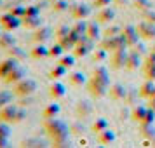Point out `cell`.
Masks as SVG:
<instances>
[{"mask_svg":"<svg viewBox=\"0 0 155 148\" xmlns=\"http://www.w3.org/2000/svg\"><path fill=\"white\" fill-rule=\"evenodd\" d=\"M44 131L49 136L52 146H71L70 141V127L58 117L54 119H44Z\"/></svg>","mask_w":155,"mask_h":148,"instance_id":"cell-1","label":"cell"},{"mask_svg":"<svg viewBox=\"0 0 155 148\" xmlns=\"http://www.w3.org/2000/svg\"><path fill=\"white\" fill-rule=\"evenodd\" d=\"M35 91H37V82L33 78H28V77H25L23 80H19L18 84H14V89H12L14 96H18V98L31 96Z\"/></svg>","mask_w":155,"mask_h":148,"instance_id":"cell-2","label":"cell"},{"mask_svg":"<svg viewBox=\"0 0 155 148\" xmlns=\"http://www.w3.org/2000/svg\"><path fill=\"white\" fill-rule=\"evenodd\" d=\"M85 87H87V92L91 94V98H94V99L105 98L106 94H108V89H110V85L103 84V82H99V80H96V78H92V77L87 80Z\"/></svg>","mask_w":155,"mask_h":148,"instance_id":"cell-3","label":"cell"},{"mask_svg":"<svg viewBox=\"0 0 155 148\" xmlns=\"http://www.w3.org/2000/svg\"><path fill=\"white\" fill-rule=\"evenodd\" d=\"M101 47L106 49L108 52H113V51L122 49V47H129V45H127L124 33H119V35H113V37H105L101 40Z\"/></svg>","mask_w":155,"mask_h":148,"instance_id":"cell-4","label":"cell"},{"mask_svg":"<svg viewBox=\"0 0 155 148\" xmlns=\"http://www.w3.org/2000/svg\"><path fill=\"white\" fill-rule=\"evenodd\" d=\"M94 42H96V40H92L91 37L82 35L80 37V40H78V44L73 47V54H75L77 58H85L89 52H92V49H94Z\"/></svg>","mask_w":155,"mask_h":148,"instance_id":"cell-5","label":"cell"},{"mask_svg":"<svg viewBox=\"0 0 155 148\" xmlns=\"http://www.w3.org/2000/svg\"><path fill=\"white\" fill-rule=\"evenodd\" d=\"M21 25H23V18H18L11 12H5V14L0 16V26H2L4 31H14Z\"/></svg>","mask_w":155,"mask_h":148,"instance_id":"cell-6","label":"cell"},{"mask_svg":"<svg viewBox=\"0 0 155 148\" xmlns=\"http://www.w3.org/2000/svg\"><path fill=\"white\" fill-rule=\"evenodd\" d=\"M127 58H129V52H127V47H122V49H117L112 52V58H110V66L113 70H120V68H126L127 64Z\"/></svg>","mask_w":155,"mask_h":148,"instance_id":"cell-7","label":"cell"},{"mask_svg":"<svg viewBox=\"0 0 155 148\" xmlns=\"http://www.w3.org/2000/svg\"><path fill=\"white\" fill-rule=\"evenodd\" d=\"M18 110H19V105H18V103H9V105L2 106V108H0V122L14 124Z\"/></svg>","mask_w":155,"mask_h":148,"instance_id":"cell-8","label":"cell"},{"mask_svg":"<svg viewBox=\"0 0 155 148\" xmlns=\"http://www.w3.org/2000/svg\"><path fill=\"white\" fill-rule=\"evenodd\" d=\"M136 28H138V33H140L141 38H145V40H153L155 38V23H150V21H141L136 25Z\"/></svg>","mask_w":155,"mask_h":148,"instance_id":"cell-9","label":"cell"},{"mask_svg":"<svg viewBox=\"0 0 155 148\" xmlns=\"http://www.w3.org/2000/svg\"><path fill=\"white\" fill-rule=\"evenodd\" d=\"M80 33H77L75 30L71 28V31L68 33V35H64V37H61V38H58V42L63 45V49L64 51H73V47L78 44V40H80Z\"/></svg>","mask_w":155,"mask_h":148,"instance_id":"cell-10","label":"cell"},{"mask_svg":"<svg viewBox=\"0 0 155 148\" xmlns=\"http://www.w3.org/2000/svg\"><path fill=\"white\" fill-rule=\"evenodd\" d=\"M66 96V85L59 80H52V84L49 85V98L52 101H59Z\"/></svg>","mask_w":155,"mask_h":148,"instance_id":"cell-11","label":"cell"},{"mask_svg":"<svg viewBox=\"0 0 155 148\" xmlns=\"http://www.w3.org/2000/svg\"><path fill=\"white\" fill-rule=\"evenodd\" d=\"M92 112H94V106L89 99H80L77 101V105H75V113H77L78 119H87V117H91Z\"/></svg>","mask_w":155,"mask_h":148,"instance_id":"cell-12","label":"cell"},{"mask_svg":"<svg viewBox=\"0 0 155 148\" xmlns=\"http://www.w3.org/2000/svg\"><path fill=\"white\" fill-rule=\"evenodd\" d=\"M122 33H124V37H126V40H127V45L129 47H134L136 44L140 42V33H138V28H136V25H126L124 28H122Z\"/></svg>","mask_w":155,"mask_h":148,"instance_id":"cell-13","label":"cell"},{"mask_svg":"<svg viewBox=\"0 0 155 148\" xmlns=\"http://www.w3.org/2000/svg\"><path fill=\"white\" fill-rule=\"evenodd\" d=\"M92 14V7L89 4H73L71 5V16L75 19H87L89 16Z\"/></svg>","mask_w":155,"mask_h":148,"instance_id":"cell-14","label":"cell"},{"mask_svg":"<svg viewBox=\"0 0 155 148\" xmlns=\"http://www.w3.org/2000/svg\"><path fill=\"white\" fill-rule=\"evenodd\" d=\"M52 37V28L51 26H40V28L33 30V35H31V40L35 44H45Z\"/></svg>","mask_w":155,"mask_h":148,"instance_id":"cell-15","label":"cell"},{"mask_svg":"<svg viewBox=\"0 0 155 148\" xmlns=\"http://www.w3.org/2000/svg\"><path fill=\"white\" fill-rule=\"evenodd\" d=\"M18 64H19V59H16L12 56H7L4 61H0V80H4Z\"/></svg>","mask_w":155,"mask_h":148,"instance_id":"cell-16","label":"cell"},{"mask_svg":"<svg viewBox=\"0 0 155 148\" xmlns=\"http://www.w3.org/2000/svg\"><path fill=\"white\" fill-rule=\"evenodd\" d=\"M127 89L124 84H112L110 85V89H108V94H110V98L113 101H126L127 98Z\"/></svg>","mask_w":155,"mask_h":148,"instance_id":"cell-17","label":"cell"},{"mask_svg":"<svg viewBox=\"0 0 155 148\" xmlns=\"http://www.w3.org/2000/svg\"><path fill=\"white\" fill-rule=\"evenodd\" d=\"M26 75H28L26 68H23V66H19V64H18L14 70H12V71H11V73L7 75V77L4 78V82H5L7 85H14V84H18L19 80H23V78L26 77Z\"/></svg>","mask_w":155,"mask_h":148,"instance_id":"cell-18","label":"cell"},{"mask_svg":"<svg viewBox=\"0 0 155 148\" xmlns=\"http://www.w3.org/2000/svg\"><path fill=\"white\" fill-rule=\"evenodd\" d=\"M113 18H115V11H113V7H110V5H106V7L99 9L98 14H96V21L99 23V25H108V23L113 21Z\"/></svg>","mask_w":155,"mask_h":148,"instance_id":"cell-19","label":"cell"},{"mask_svg":"<svg viewBox=\"0 0 155 148\" xmlns=\"http://www.w3.org/2000/svg\"><path fill=\"white\" fill-rule=\"evenodd\" d=\"M140 66H143V58H141V54L138 52V51L134 49L129 52V58H127V64L126 68L129 71H136Z\"/></svg>","mask_w":155,"mask_h":148,"instance_id":"cell-20","label":"cell"},{"mask_svg":"<svg viewBox=\"0 0 155 148\" xmlns=\"http://www.w3.org/2000/svg\"><path fill=\"white\" fill-rule=\"evenodd\" d=\"M92 78H96V80H99V82H103L106 85H112L110 84V71H108V68H106L105 64H101V63H98V66L94 68Z\"/></svg>","mask_w":155,"mask_h":148,"instance_id":"cell-21","label":"cell"},{"mask_svg":"<svg viewBox=\"0 0 155 148\" xmlns=\"http://www.w3.org/2000/svg\"><path fill=\"white\" fill-rule=\"evenodd\" d=\"M11 124L9 122H0V148H7L11 146Z\"/></svg>","mask_w":155,"mask_h":148,"instance_id":"cell-22","label":"cell"},{"mask_svg":"<svg viewBox=\"0 0 155 148\" xmlns=\"http://www.w3.org/2000/svg\"><path fill=\"white\" fill-rule=\"evenodd\" d=\"M44 25V18L42 16H25L23 18V26L28 30H37Z\"/></svg>","mask_w":155,"mask_h":148,"instance_id":"cell-23","label":"cell"},{"mask_svg":"<svg viewBox=\"0 0 155 148\" xmlns=\"http://www.w3.org/2000/svg\"><path fill=\"white\" fill-rule=\"evenodd\" d=\"M87 80L89 78L85 77V73H82V71H71V73H68V82L73 87H82V85L87 84Z\"/></svg>","mask_w":155,"mask_h":148,"instance_id":"cell-24","label":"cell"},{"mask_svg":"<svg viewBox=\"0 0 155 148\" xmlns=\"http://www.w3.org/2000/svg\"><path fill=\"white\" fill-rule=\"evenodd\" d=\"M59 112H61V106H59V103H49L47 106H44L42 110V119H54V117H58L59 115Z\"/></svg>","mask_w":155,"mask_h":148,"instance_id":"cell-25","label":"cell"},{"mask_svg":"<svg viewBox=\"0 0 155 148\" xmlns=\"http://www.w3.org/2000/svg\"><path fill=\"white\" fill-rule=\"evenodd\" d=\"M30 56L33 59H45V58H49V47L45 44H37L35 47L31 49Z\"/></svg>","mask_w":155,"mask_h":148,"instance_id":"cell-26","label":"cell"},{"mask_svg":"<svg viewBox=\"0 0 155 148\" xmlns=\"http://www.w3.org/2000/svg\"><path fill=\"white\" fill-rule=\"evenodd\" d=\"M148 112V106H143V105H133V108H131V119L134 120V122H143V119H145V115H147Z\"/></svg>","mask_w":155,"mask_h":148,"instance_id":"cell-27","label":"cell"},{"mask_svg":"<svg viewBox=\"0 0 155 148\" xmlns=\"http://www.w3.org/2000/svg\"><path fill=\"white\" fill-rule=\"evenodd\" d=\"M153 92H155V80H148V78H145V82H143L141 87H140V96L141 98H145V99H148Z\"/></svg>","mask_w":155,"mask_h":148,"instance_id":"cell-28","label":"cell"},{"mask_svg":"<svg viewBox=\"0 0 155 148\" xmlns=\"http://www.w3.org/2000/svg\"><path fill=\"white\" fill-rule=\"evenodd\" d=\"M115 140H117V136H115V133H113L112 129L108 127V129H105V131H101V133L98 134V141L101 143V145H112V143H115Z\"/></svg>","mask_w":155,"mask_h":148,"instance_id":"cell-29","label":"cell"},{"mask_svg":"<svg viewBox=\"0 0 155 148\" xmlns=\"http://www.w3.org/2000/svg\"><path fill=\"white\" fill-rule=\"evenodd\" d=\"M12 45H16V38L12 37L11 31H4V33H0V49L7 51L9 47H12Z\"/></svg>","mask_w":155,"mask_h":148,"instance_id":"cell-30","label":"cell"},{"mask_svg":"<svg viewBox=\"0 0 155 148\" xmlns=\"http://www.w3.org/2000/svg\"><path fill=\"white\" fill-rule=\"evenodd\" d=\"M64 75H68V68L58 63L56 66H54V68L49 71V75H47V77H49L51 80H59V78H63Z\"/></svg>","mask_w":155,"mask_h":148,"instance_id":"cell-31","label":"cell"},{"mask_svg":"<svg viewBox=\"0 0 155 148\" xmlns=\"http://www.w3.org/2000/svg\"><path fill=\"white\" fill-rule=\"evenodd\" d=\"M108 127H110L108 120L103 119V117H98V119H96L94 122H92L91 129H92V133H94V134H99L101 131H105V129H108Z\"/></svg>","mask_w":155,"mask_h":148,"instance_id":"cell-32","label":"cell"},{"mask_svg":"<svg viewBox=\"0 0 155 148\" xmlns=\"http://www.w3.org/2000/svg\"><path fill=\"white\" fill-rule=\"evenodd\" d=\"M87 37H91L92 40H99V37H101V30H99V23L98 21H89V26H87Z\"/></svg>","mask_w":155,"mask_h":148,"instance_id":"cell-33","label":"cell"},{"mask_svg":"<svg viewBox=\"0 0 155 148\" xmlns=\"http://www.w3.org/2000/svg\"><path fill=\"white\" fill-rule=\"evenodd\" d=\"M133 7L136 9V11H140L141 14H143V12L150 11V9H153V4H152V0H134Z\"/></svg>","mask_w":155,"mask_h":148,"instance_id":"cell-34","label":"cell"},{"mask_svg":"<svg viewBox=\"0 0 155 148\" xmlns=\"http://www.w3.org/2000/svg\"><path fill=\"white\" fill-rule=\"evenodd\" d=\"M141 136L145 140H155V124H141Z\"/></svg>","mask_w":155,"mask_h":148,"instance_id":"cell-35","label":"cell"},{"mask_svg":"<svg viewBox=\"0 0 155 148\" xmlns=\"http://www.w3.org/2000/svg\"><path fill=\"white\" fill-rule=\"evenodd\" d=\"M75 59H77V56H75V54H63L61 58H58V63L63 64V66H66V68L70 70V68H73V66H75Z\"/></svg>","mask_w":155,"mask_h":148,"instance_id":"cell-36","label":"cell"},{"mask_svg":"<svg viewBox=\"0 0 155 148\" xmlns=\"http://www.w3.org/2000/svg\"><path fill=\"white\" fill-rule=\"evenodd\" d=\"M7 56H12V58H16V59L23 61V59L26 58V52H25L19 45H12V47H9L7 49Z\"/></svg>","mask_w":155,"mask_h":148,"instance_id":"cell-37","label":"cell"},{"mask_svg":"<svg viewBox=\"0 0 155 148\" xmlns=\"http://www.w3.org/2000/svg\"><path fill=\"white\" fill-rule=\"evenodd\" d=\"M21 146H49L47 141L40 140V138H26L21 141Z\"/></svg>","mask_w":155,"mask_h":148,"instance_id":"cell-38","label":"cell"},{"mask_svg":"<svg viewBox=\"0 0 155 148\" xmlns=\"http://www.w3.org/2000/svg\"><path fill=\"white\" fill-rule=\"evenodd\" d=\"M106 58H108V51L103 49L101 45H99L94 52H92V59H94L96 63H103V61H106Z\"/></svg>","mask_w":155,"mask_h":148,"instance_id":"cell-39","label":"cell"},{"mask_svg":"<svg viewBox=\"0 0 155 148\" xmlns=\"http://www.w3.org/2000/svg\"><path fill=\"white\" fill-rule=\"evenodd\" d=\"M87 26H89V21H85V19H77V23H75L71 28L75 30L77 33H80V35H87Z\"/></svg>","mask_w":155,"mask_h":148,"instance_id":"cell-40","label":"cell"},{"mask_svg":"<svg viewBox=\"0 0 155 148\" xmlns=\"http://www.w3.org/2000/svg\"><path fill=\"white\" fill-rule=\"evenodd\" d=\"M12 98H14V92L12 91H0V108L9 105V103H12Z\"/></svg>","mask_w":155,"mask_h":148,"instance_id":"cell-41","label":"cell"},{"mask_svg":"<svg viewBox=\"0 0 155 148\" xmlns=\"http://www.w3.org/2000/svg\"><path fill=\"white\" fill-rule=\"evenodd\" d=\"M64 54V49H63V45L58 42V44H54L52 47H49V58H61Z\"/></svg>","mask_w":155,"mask_h":148,"instance_id":"cell-42","label":"cell"},{"mask_svg":"<svg viewBox=\"0 0 155 148\" xmlns=\"http://www.w3.org/2000/svg\"><path fill=\"white\" fill-rule=\"evenodd\" d=\"M9 12H11V14H14V16H18V18H25L26 7L21 5V4H14V5H11V7H9Z\"/></svg>","mask_w":155,"mask_h":148,"instance_id":"cell-43","label":"cell"},{"mask_svg":"<svg viewBox=\"0 0 155 148\" xmlns=\"http://www.w3.org/2000/svg\"><path fill=\"white\" fill-rule=\"evenodd\" d=\"M64 11H68V2L66 0L52 2V12H64Z\"/></svg>","mask_w":155,"mask_h":148,"instance_id":"cell-44","label":"cell"},{"mask_svg":"<svg viewBox=\"0 0 155 148\" xmlns=\"http://www.w3.org/2000/svg\"><path fill=\"white\" fill-rule=\"evenodd\" d=\"M138 94H140V91H138V89H134V87H129V91H127V98H126V101L129 103V105H136V99H138Z\"/></svg>","mask_w":155,"mask_h":148,"instance_id":"cell-45","label":"cell"},{"mask_svg":"<svg viewBox=\"0 0 155 148\" xmlns=\"http://www.w3.org/2000/svg\"><path fill=\"white\" fill-rule=\"evenodd\" d=\"M70 31H71V28L68 26V25H58V28H56V31H54V35H56L58 38H61V37L68 35Z\"/></svg>","mask_w":155,"mask_h":148,"instance_id":"cell-46","label":"cell"},{"mask_svg":"<svg viewBox=\"0 0 155 148\" xmlns=\"http://www.w3.org/2000/svg\"><path fill=\"white\" fill-rule=\"evenodd\" d=\"M103 33H105V37H113V35H119V33H122V28H120V26H117V25H112V26H108Z\"/></svg>","mask_w":155,"mask_h":148,"instance_id":"cell-47","label":"cell"},{"mask_svg":"<svg viewBox=\"0 0 155 148\" xmlns=\"http://www.w3.org/2000/svg\"><path fill=\"white\" fill-rule=\"evenodd\" d=\"M40 5L37 4V5H26V12L25 16H40Z\"/></svg>","mask_w":155,"mask_h":148,"instance_id":"cell-48","label":"cell"},{"mask_svg":"<svg viewBox=\"0 0 155 148\" xmlns=\"http://www.w3.org/2000/svg\"><path fill=\"white\" fill-rule=\"evenodd\" d=\"M113 0H92V7L94 9H103V7H106V5H110Z\"/></svg>","mask_w":155,"mask_h":148,"instance_id":"cell-49","label":"cell"},{"mask_svg":"<svg viewBox=\"0 0 155 148\" xmlns=\"http://www.w3.org/2000/svg\"><path fill=\"white\" fill-rule=\"evenodd\" d=\"M25 119H26V110H25L23 106H19V110H18V113H16V120H14V124H19V122H23Z\"/></svg>","mask_w":155,"mask_h":148,"instance_id":"cell-50","label":"cell"},{"mask_svg":"<svg viewBox=\"0 0 155 148\" xmlns=\"http://www.w3.org/2000/svg\"><path fill=\"white\" fill-rule=\"evenodd\" d=\"M143 18L147 19V21H150V23H155V11H147V12H143Z\"/></svg>","mask_w":155,"mask_h":148,"instance_id":"cell-51","label":"cell"},{"mask_svg":"<svg viewBox=\"0 0 155 148\" xmlns=\"http://www.w3.org/2000/svg\"><path fill=\"white\" fill-rule=\"evenodd\" d=\"M70 129L73 131V133H84V126L80 124V122H73L70 126Z\"/></svg>","mask_w":155,"mask_h":148,"instance_id":"cell-52","label":"cell"},{"mask_svg":"<svg viewBox=\"0 0 155 148\" xmlns=\"http://www.w3.org/2000/svg\"><path fill=\"white\" fill-rule=\"evenodd\" d=\"M33 103V99H31V96H25V98H21V101L18 103L19 106H28V105H31Z\"/></svg>","mask_w":155,"mask_h":148,"instance_id":"cell-53","label":"cell"},{"mask_svg":"<svg viewBox=\"0 0 155 148\" xmlns=\"http://www.w3.org/2000/svg\"><path fill=\"white\" fill-rule=\"evenodd\" d=\"M148 106H150V108H153V110H155V92L152 94V96H150V98H148Z\"/></svg>","mask_w":155,"mask_h":148,"instance_id":"cell-54","label":"cell"},{"mask_svg":"<svg viewBox=\"0 0 155 148\" xmlns=\"http://www.w3.org/2000/svg\"><path fill=\"white\" fill-rule=\"evenodd\" d=\"M134 47H136V51H138V52H140V54H145V45H143V44H136V45H134Z\"/></svg>","mask_w":155,"mask_h":148,"instance_id":"cell-55","label":"cell"},{"mask_svg":"<svg viewBox=\"0 0 155 148\" xmlns=\"http://www.w3.org/2000/svg\"><path fill=\"white\" fill-rule=\"evenodd\" d=\"M129 117H131V115H129L126 110H122V112H120V119H129Z\"/></svg>","mask_w":155,"mask_h":148,"instance_id":"cell-56","label":"cell"},{"mask_svg":"<svg viewBox=\"0 0 155 148\" xmlns=\"http://www.w3.org/2000/svg\"><path fill=\"white\" fill-rule=\"evenodd\" d=\"M2 5H4V2H2V0H0V7H2Z\"/></svg>","mask_w":155,"mask_h":148,"instance_id":"cell-57","label":"cell"},{"mask_svg":"<svg viewBox=\"0 0 155 148\" xmlns=\"http://www.w3.org/2000/svg\"><path fill=\"white\" fill-rule=\"evenodd\" d=\"M25 2H31V0H25Z\"/></svg>","mask_w":155,"mask_h":148,"instance_id":"cell-58","label":"cell"},{"mask_svg":"<svg viewBox=\"0 0 155 148\" xmlns=\"http://www.w3.org/2000/svg\"><path fill=\"white\" fill-rule=\"evenodd\" d=\"M49 2H56V0H49Z\"/></svg>","mask_w":155,"mask_h":148,"instance_id":"cell-59","label":"cell"},{"mask_svg":"<svg viewBox=\"0 0 155 148\" xmlns=\"http://www.w3.org/2000/svg\"><path fill=\"white\" fill-rule=\"evenodd\" d=\"M153 146H155V140H153Z\"/></svg>","mask_w":155,"mask_h":148,"instance_id":"cell-60","label":"cell"},{"mask_svg":"<svg viewBox=\"0 0 155 148\" xmlns=\"http://www.w3.org/2000/svg\"><path fill=\"white\" fill-rule=\"evenodd\" d=\"M153 51H155V45H153Z\"/></svg>","mask_w":155,"mask_h":148,"instance_id":"cell-61","label":"cell"}]
</instances>
